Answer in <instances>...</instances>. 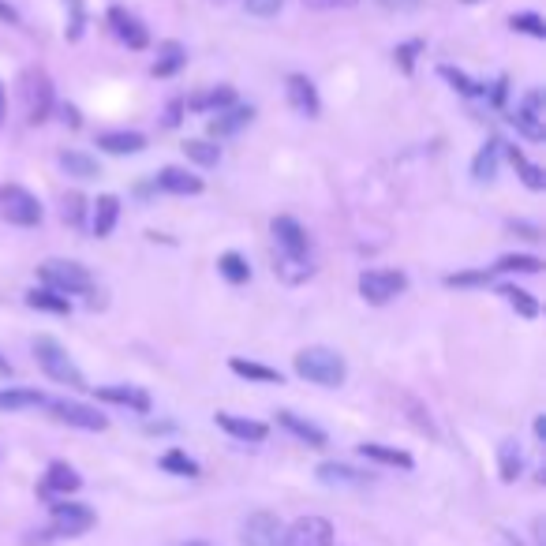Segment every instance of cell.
I'll list each match as a JSON object with an SVG mask.
<instances>
[{"instance_id":"6da1fadb","label":"cell","mask_w":546,"mask_h":546,"mask_svg":"<svg viewBox=\"0 0 546 546\" xmlns=\"http://www.w3.org/2000/svg\"><path fill=\"white\" fill-rule=\"evenodd\" d=\"M296 374L315 382V386H326V389H337L345 386L348 378V363L337 348H326V345H311V348H300L296 360H292Z\"/></svg>"},{"instance_id":"7a4b0ae2","label":"cell","mask_w":546,"mask_h":546,"mask_svg":"<svg viewBox=\"0 0 546 546\" xmlns=\"http://www.w3.org/2000/svg\"><path fill=\"white\" fill-rule=\"evenodd\" d=\"M30 352H34V363L45 371V378H53V382H60V386H68V389H90L83 371L75 367L68 348L60 345L57 337H49V333L34 337V341H30Z\"/></svg>"},{"instance_id":"3957f363","label":"cell","mask_w":546,"mask_h":546,"mask_svg":"<svg viewBox=\"0 0 546 546\" xmlns=\"http://www.w3.org/2000/svg\"><path fill=\"white\" fill-rule=\"evenodd\" d=\"M38 277H42L45 288H53L60 296H90L94 292V277L83 262L72 259H49L38 266Z\"/></svg>"},{"instance_id":"277c9868","label":"cell","mask_w":546,"mask_h":546,"mask_svg":"<svg viewBox=\"0 0 546 546\" xmlns=\"http://www.w3.org/2000/svg\"><path fill=\"white\" fill-rule=\"evenodd\" d=\"M94 524H98V513L83 502L60 498V502L49 505V535H57V539H79V535H87Z\"/></svg>"},{"instance_id":"5b68a950","label":"cell","mask_w":546,"mask_h":546,"mask_svg":"<svg viewBox=\"0 0 546 546\" xmlns=\"http://www.w3.org/2000/svg\"><path fill=\"white\" fill-rule=\"evenodd\" d=\"M19 94H23V109H27L30 124H45L53 105H57V94H53V79L42 72V68H27L23 79H19Z\"/></svg>"},{"instance_id":"8992f818","label":"cell","mask_w":546,"mask_h":546,"mask_svg":"<svg viewBox=\"0 0 546 546\" xmlns=\"http://www.w3.org/2000/svg\"><path fill=\"white\" fill-rule=\"evenodd\" d=\"M0 217L19 229H34V225H42V202H38V195H30L27 187L0 184Z\"/></svg>"},{"instance_id":"52a82bcc","label":"cell","mask_w":546,"mask_h":546,"mask_svg":"<svg viewBox=\"0 0 546 546\" xmlns=\"http://www.w3.org/2000/svg\"><path fill=\"white\" fill-rule=\"evenodd\" d=\"M408 288V273L404 270H363L360 273V296L374 307L397 300Z\"/></svg>"},{"instance_id":"ba28073f","label":"cell","mask_w":546,"mask_h":546,"mask_svg":"<svg viewBox=\"0 0 546 546\" xmlns=\"http://www.w3.org/2000/svg\"><path fill=\"white\" fill-rule=\"evenodd\" d=\"M49 412H53V419L57 423H68V427H75V431H105L109 427V419L101 416L98 408H90V404L83 401H68V397H49V404H45Z\"/></svg>"},{"instance_id":"9c48e42d","label":"cell","mask_w":546,"mask_h":546,"mask_svg":"<svg viewBox=\"0 0 546 546\" xmlns=\"http://www.w3.org/2000/svg\"><path fill=\"white\" fill-rule=\"evenodd\" d=\"M509 124L524 135V139H532V143H543L546 139V128H543V90L532 87L524 98L517 101V109L509 113Z\"/></svg>"},{"instance_id":"30bf717a","label":"cell","mask_w":546,"mask_h":546,"mask_svg":"<svg viewBox=\"0 0 546 546\" xmlns=\"http://www.w3.org/2000/svg\"><path fill=\"white\" fill-rule=\"evenodd\" d=\"M240 543L244 546H281L285 543V524L277 513L270 509H259V513H251L244 520V528H240Z\"/></svg>"},{"instance_id":"8fae6325","label":"cell","mask_w":546,"mask_h":546,"mask_svg":"<svg viewBox=\"0 0 546 546\" xmlns=\"http://www.w3.org/2000/svg\"><path fill=\"white\" fill-rule=\"evenodd\" d=\"M79 487H83V475L75 472L68 460H53L45 468L42 483H38V494H42L45 502H60V498H72Z\"/></svg>"},{"instance_id":"7c38bea8","label":"cell","mask_w":546,"mask_h":546,"mask_svg":"<svg viewBox=\"0 0 546 546\" xmlns=\"http://www.w3.org/2000/svg\"><path fill=\"white\" fill-rule=\"evenodd\" d=\"M281 546H333V524L326 517H300L285 528Z\"/></svg>"},{"instance_id":"4fadbf2b","label":"cell","mask_w":546,"mask_h":546,"mask_svg":"<svg viewBox=\"0 0 546 546\" xmlns=\"http://www.w3.org/2000/svg\"><path fill=\"white\" fill-rule=\"evenodd\" d=\"M109 30H113L120 42L128 45V49H135V53H143L146 45H150V30L139 23V15H131L128 8H120V4H113L109 8Z\"/></svg>"},{"instance_id":"5bb4252c","label":"cell","mask_w":546,"mask_h":546,"mask_svg":"<svg viewBox=\"0 0 546 546\" xmlns=\"http://www.w3.org/2000/svg\"><path fill=\"white\" fill-rule=\"evenodd\" d=\"M285 98L288 105H292V113L307 116V120H315L318 113H322V98H318V87L307 79V75H288L285 79Z\"/></svg>"},{"instance_id":"9a60e30c","label":"cell","mask_w":546,"mask_h":546,"mask_svg":"<svg viewBox=\"0 0 546 546\" xmlns=\"http://www.w3.org/2000/svg\"><path fill=\"white\" fill-rule=\"evenodd\" d=\"M94 393H98V401L131 408V412H139V416H146V412L154 408V401H150V393H146V389L124 386V382H116V386H94Z\"/></svg>"},{"instance_id":"2e32d148","label":"cell","mask_w":546,"mask_h":546,"mask_svg":"<svg viewBox=\"0 0 546 546\" xmlns=\"http://www.w3.org/2000/svg\"><path fill=\"white\" fill-rule=\"evenodd\" d=\"M318 483L326 487H337V490H360V487H371V475L352 468V464H337V460H326L318 464Z\"/></svg>"},{"instance_id":"e0dca14e","label":"cell","mask_w":546,"mask_h":546,"mask_svg":"<svg viewBox=\"0 0 546 546\" xmlns=\"http://www.w3.org/2000/svg\"><path fill=\"white\" fill-rule=\"evenodd\" d=\"M214 423L221 427L225 434H232L236 442H266L270 438V427L266 423H259V419H247V416H232V412H217Z\"/></svg>"},{"instance_id":"ac0fdd59","label":"cell","mask_w":546,"mask_h":546,"mask_svg":"<svg viewBox=\"0 0 546 546\" xmlns=\"http://www.w3.org/2000/svg\"><path fill=\"white\" fill-rule=\"evenodd\" d=\"M251 120H255V109H251V105H229V109L210 116L206 131H210V139H229L236 131H244Z\"/></svg>"},{"instance_id":"d6986e66","label":"cell","mask_w":546,"mask_h":546,"mask_svg":"<svg viewBox=\"0 0 546 546\" xmlns=\"http://www.w3.org/2000/svg\"><path fill=\"white\" fill-rule=\"evenodd\" d=\"M98 150L105 154H116V158H128V154H143L146 150V135L143 131H101L98 135Z\"/></svg>"},{"instance_id":"ffe728a7","label":"cell","mask_w":546,"mask_h":546,"mask_svg":"<svg viewBox=\"0 0 546 546\" xmlns=\"http://www.w3.org/2000/svg\"><path fill=\"white\" fill-rule=\"evenodd\" d=\"M184 64H187L184 42L169 38V42L158 45V57H154V64H150V75H154V79H173V75L184 72Z\"/></svg>"},{"instance_id":"44dd1931","label":"cell","mask_w":546,"mask_h":546,"mask_svg":"<svg viewBox=\"0 0 546 546\" xmlns=\"http://www.w3.org/2000/svg\"><path fill=\"white\" fill-rule=\"evenodd\" d=\"M154 187H158V191H169V195H199L202 176L187 173L180 165H165V169L154 176Z\"/></svg>"},{"instance_id":"7402d4cb","label":"cell","mask_w":546,"mask_h":546,"mask_svg":"<svg viewBox=\"0 0 546 546\" xmlns=\"http://www.w3.org/2000/svg\"><path fill=\"white\" fill-rule=\"evenodd\" d=\"M116 221H120V199H116V195H98V202L90 206V232H94L98 240H109Z\"/></svg>"},{"instance_id":"603a6c76","label":"cell","mask_w":546,"mask_h":546,"mask_svg":"<svg viewBox=\"0 0 546 546\" xmlns=\"http://www.w3.org/2000/svg\"><path fill=\"white\" fill-rule=\"evenodd\" d=\"M277 427H285L292 438H300V442H307L311 449H326V431L322 427H315L311 419H303V416H296V412H277Z\"/></svg>"},{"instance_id":"cb8c5ba5","label":"cell","mask_w":546,"mask_h":546,"mask_svg":"<svg viewBox=\"0 0 546 546\" xmlns=\"http://www.w3.org/2000/svg\"><path fill=\"white\" fill-rule=\"evenodd\" d=\"M49 397L42 389H27V386H8L0 389V412H30V408H45Z\"/></svg>"},{"instance_id":"d4e9b609","label":"cell","mask_w":546,"mask_h":546,"mask_svg":"<svg viewBox=\"0 0 546 546\" xmlns=\"http://www.w3.org/2000/svg\"><path fill=\"white\" fill-rule=\"evenodd\" d=\"M502 158L513 161V169H517V176H520V180H524L528 187H532V191H543V187H546V173L539 169V165H535L532 158H528V154H524V150H520V146L502 143Z\"/></svg>"},{"instance_id":"484cf974","label":"cell","mask_w":546,"mask_h":546,"mask_svg":"<svg viewBox=\"0 0 546 546\" xmlns=\"http://www.w3.org/2000/svg\"><path fill=\"white\" fill-rule=\"evenodd\" d=\"M360 457L374 460V464H386V468H401V472H412V468H416L412 453H404V449H393V446H382V442H363Z\"/></svg>"},{"instance_id":"4316f807","label":"cell","mask_w":546,"mask_h":546,"mask_svg":"<svg viewBox=\"0 0 546 546\" xmlns=\"http://www.w3.org/2000/svg\"><path fill=\"white\" fill-rule=\"evenodd\" d=\"M229 371L240 374V378H247V382H262V386H281V382H285V374L277 371V367H266V363L244 360V356H232Z\"/></svg>"},{"instance_id":"83f0119b","label":"cell","mask_w":546,"mask_h":546,"mask_svg":"<svg viewBox=\"0 0 546 546\" xmlns=\"http://www.w3.org/2000/svg\"><path fill=\"white\" fill-rule=\"evenodd\" d=\"M191 113H221V109H229V105H236V90L232 87H214L206 90V94H195V98L184 101Z\"/></svg>"},{"instance_id":"f1b7e54d","label":"cell","mask_w":546,"mask_h":546,"mask_svg":"<svg viewBox=\"0 0 546 546\" xmlns=\"http://www.w3.org/2000/svg\"><path fill=\"white\" fill-rule=\"evenodd\" d=\"M498 165H502V139H487L472 161V176L479 184H487V180L498 176Z\"/></svg>"},{"instance_id":"f546056e","label":"cell","mask_w":546,"mask_h":546,"mask_svg":"<svg viewBox=\"0 0 546 546\" xmlns=\"http://www.w3.org/2000/svg\"><path fill=\"white\" fill-rule=\"evenodd\" d=\"M520 472H524V449L517 438H505L498 446V475H502V483H517Z\"/></svg>"},{"instance_id":"4dcf8cb0","label":"cell","mask_w":546,"mask_h":546,"mask_svg":"<svg viewBox=\"0 0 546 546\" xmlns=\"http://www.w3.org/2000/svg\"><path fill=\"white\" fill-rule=\"evenodd\" d=\"M27 307L34 311H49V315H72V300L68 296H60L53 288H30L27 292Z\"/></svg>"},{"instance_id":"1f68e13d","label":"cell","mask_w":546,"mask_h":546,"mask_svg":"<svg viewBox=\"0 0 546 546\" xmlns=\"http://www.w3.org/2000/svg\"><path fill=\"white\" fill-rule=\"evenodd\" d=\"M60 169L68 176H75V180H94V176H101L98 161L90 158V154H83V150H60Z\"/></svg>"},{"instance_id":"d6a6232c","label":"cell","mask_w":546,"mask_h":546,"mask_svg":"<svg viewBox=\"0 0 546 546\" xmlns=\"http://www.w3.org/2000/svg\"><path fill=\"white\" fill-rule=\"evenodd\" d=\"M498 296H505V303H509V307H513L520 318H539V300H535L528 288L498 285Z\"/></svg>"},{"instance_id":"836d02e7","label":"cell","mask_w":546,"mask_h":546,"mask_svg":"<svg viewBox=\"0 0 546 546\" xmlns=\"http://www.w3.org/2000/svg\"><path fill=\"white\" fill-rule=\"evenodd\" d=\"M87 34V0H64V38L79 42Z\"/></svg>"},{"instance_id":"e575fe53","label":"cell","mask_w":546,"mask_h":546,"mask_svg":"<svg viewBox=\"0 0 546 546\" xmlns=\"http://www.w3.org/2000/svg\"><path fill=\"white\" fill-rule=\"evenodd\" d=\"M217 273H221L229 285H247V281H251V266H247V259L240 251H225V255L217 259Z\"/></svg>"},{"instance_id":"d590c367","label":"cell","mask_w":546,"mask_h":546,"mask_svg":"<svg viewBox=\"0 0 546 546\" xmlns=\"http://www.w3.org/2000/svg\"><path fill=\"white\" fill-rule=\"evenodd\" d=\"M438 75H442V79H446V83L457 90V94H464V98H483V94H487V87H483V83H475L472 75L460 72V68H453V64H442V68H438Z\"/></svg>"},{"instance_id":"8d00e7d4","label":"cell","mask_w":546,"mask_h":546,"mask_svg":"<svg viewBox=\"0 0 546 546\" xmlns=\"http://www.w3.org/2000/svg\"><path fill=\"white\" fill-rule=\"evenodd\" d=\"M184 154H187V161H195L199 169H214L217 161H221V146L210 143V139H187Z\"/></svg>"},{"instance_id":"74e56055","label":"cell","mask_w":546,"mask_h":546,"mask_svg":"<svg viewBox=\"0 0 546 546\" xmlns=\"http://www.w3.org/2000/svg\"><path fill=\"white\" fill-rule=\"evenodd\" d=\"M158 464H161V472H169V475H184V479H195V475H199V460H191L184 449H169Z\"/></svg>"},{"instance_id":"f35d334b","label":"cell","mask_w":546,"mask_h":546,"mask_svg":"<svg viewBox=\"0 0 546 546\" xmlns=\"http://www.w3.org/2000/svg\"><path fill=\"white\" fill-rule=\"evenodd\" d=\"M543 270V259L539 255H505L490 266V273H539Z\"/></svg>"},{"instance_id":"ab89813d","label":"cell","mask_w":546,"mask_h":546,"mask_svg":"<svg viewBox=\"0 0 546 546\" xmlns=\"http://www.w3.org/2000/svg\"><path fill=\"white\" fill-rule=\"evenodd\" d=\"M60 217H64L68 229H83V221H87V199H83L79 191H68V195H64V206H60Z\"/></svg>"},{"instance_id":"60d3db41","label":"cell","mask_w":546,"mask_h":546,"mask_svg":"<svg viewBox=\"0 0 546 546\" xmlns=\"http://www.w3.org/2000/svg\"><path fill=\"white\" fill-rule=\"evenodd\" d=\"M427 45H423V38H412V42H401L397 49H393V64L401 68L404 75H412L416 72V57L423 53Z\"/></svg>"},{"instance_id":"b9f144b4","label":"cell","mask_w":546,"mask_h":546,"mask_svg":"<svg viewBox=\"0 0 546 546\" xmlns=\"http://www.w3.org/2000/svg\"><path fill=\"white\" fill-rule=\"evenodd\" d=\"M509 27L517 30V34H528V38H539L543 42L546 38V23L539 12H517L513 19H509Z\"/></svg>"},{"instance_id":"7bdbcfd3","label":"cell","mask_w":546,"mask_h":546,"mask_svg":"<svg viewBox=\"0 0 546 546\" xmlns=\"http://www.w3.org/2000/svg\"><path fill=\"white\" fill-rule=\"evenodd\" d=\"M494 273L490 270H468V273H449L446 288H475V285H490Z\"/></svg>"},{"instance_id":"ee69618b","label":"cell","mask_w":546,"mask_h":546,"mask_svg":"<svg viewBox=\"0 0 546 546\" xmlns=\"http://www.w3.org/2000/svg\"><path fill=\"white\" fill-rule=\"evenodd\" d=\"M244 8L251 15H259V19H270V15H277L285 8V0H244Z\"/></svg>"},{"instance_id":"f6af8a7d","label":"cell","mask_w":546,"mask_h":546,"mask_svg":"<svg viewBox=\"0 0 546 546\" xmlns=\"http://www.w3.org/2000/svg\"><path fill=\"white\" fill-rule=\"evenodd\" d=\"M483 98H490L494 109H505V101H509V75H498V79H494V87H487Z\"/></svg>"},{"instance_id":"bcb514c9","label":"cell","mask_w":546,"mask_h":546,"mask_svg":"<svg viewBox=\"0 0 546 546\" xmlns=\"http://www.w3.org/2000/svg\"><path fill=\"white\" fill-rule=\"evenodd\" d=\"M360 0H303V8H315V12H345V8H356Z\"/></svg>"},{"instance_id":"7dc6e473","label":"cell","mask_w":546,"mask_h":546,"mask_svg":"<svg viewBox=\"0 0 546 546\" xmlns=\"http://www.w3.org/2000/svg\"><path fill=\"white\" fill-rule=\"evenodd\" d=\"M184 98H173L169 101V109H165V128H176V124H180V120H184Z\"/></svg>"},{"instance_id":"c3c4849f","label":"cell","mask_w":546,"mask_h":546,"mask_svg":"<svg viewBox=\"0 0 546 546\" xmlns=\"http://www.w3.org/2000/svg\"><path fill=\"white\" fill-rule=\"evenodd\" d=\"M0 23H8V27H23V15L15 12L8 0H0Z\"/></svg>"},{"instance_id":"681fc988","label":"cell","mask_w":546,"mask_h":546,"mask_svg":"<svg viewBox=\"0 0 546 546\" xmlns=\"http://www.w3.org/2000/svg\"><path fill=\"white\" fill-rule=\"evenodd\" d=\"M374 4H382L389 12H412V8H419L423 0H374Z\"/></svg>"},{"instance_id":"f907efd6","label":"cell","mask_w":546,"mask_h":546,"mask_svg":"<svg viewBox=\"0 0 546 546\" xmlns=\"http://www.w3.org/2000/svg\"><path fill=\"white\" fill-rule=\"evenodd\" d=\"M509 229L520 232L524 240H539V225H528V221H509Z\"/></svg>"},{"instance_id":"816d5d0a","label":"cell","mask_w":546,"mask_h":546,"mask_svg":"<svg viewBox=\"0 0 546 546\" xmlns=\"http://www.w3.org/2000/svg\"><path fill=\"white\" fill-rule=\"evenodd\" d=\"M60 120H64L68 128H79V124H83V116H79L75 105H60Z\"/></svg>"},{"instance_id":"f5cc1de1","label":"cell","mask_w":546,"mask_h":546,"mask_svg":"<svg viewBox=\"0 0 546 546\" xmlns=\"http://www.w3.org/2000/svg\"><path fill=\"white\" fill-rule=\"evenodd\" d=\"M535 438H539V442L546 438V416H535Z\"/></svg>"},{"instance_id":"db71d44e","label":"cell","mask_w":546,"mask_h":546,"mask_svg":"<svg viewBox=\"0 0 546 546\" xmlns=\"http://www.w3.org/2000/svg\"><path fill=\"white\" fill-rule=\"evenodd\" d=\"M12 363H8V356H0V378H12Z\"/></svg>"},{"instance_id":"11a10c76","label":"cell","mask_w":546,"mask_h":546,"mask_svg":"<svg viewBox=\"0 0 546 546\" xmlns=\"http://www.w3.org/2000/svg\"><path fill=\"white\" fill-rule=\"evenodd\" d=\"M4 105H8V94H4V83H0V120H4Z\"/></svg>"},{"instance_id":"9f6ffc18","label":"cell","mask_w":546,"mask_h":546,"mask_svg":"<svg viewBox=\"0 0 546 546\" xmlns=\"http://www.w3.org/2000/svg\"><path fill=\"white\" fill-rule=\"evenodd\" d=\"M180 546H214V543H206V539H187V543H180Z\"/></svg>"},{"instance_id":"6f0895ef","label":"cell","mask_w":546,"mask_h":546,"mask_svg":"<svg viewBox=\"0 0 546 546\" xmlns=\"http://www.w3.org/2000/svg\"><path fill=\"white\" fill-rule=\"evenodd\" d=\"M214 4H225V0H214Z\"/></svg>"},{"instance_id":"680465c9","label":"cell","mask_w":546,"mask_h":546,"mask_svg":"<svg viewBox=\"0 0 546 546\" xmlns=\"http://www.w3.org/2000/svg\"><path fill=\"white\" fill-rule=\"evenodd\" d=\"M464 4H472V0H464Z\"/></svg>"}]
</instances>
